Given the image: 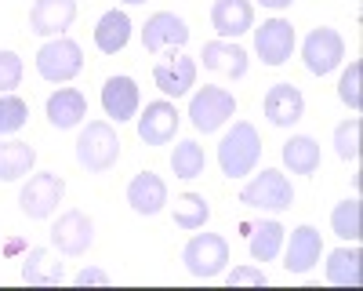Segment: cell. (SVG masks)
<instances>
[{
  "label": "cell",
  "mask_w": 363,
  "mask_h": 291,
  "mask_svg": "<svg viewBox=\"0 0 363 291\" xmlns=\"http://www.w3.org/2000/svg\"><path fill=\"white\" fill-rule=\"evenodd\" d=\"M124 4H145V0H124Z\"/></svg>",
  "instance_id": "38"
},
{
  "label": "cell",
  "mask_w": 363,
  "mask_h": 291,
  "mask_svg": "<svg viewBox=\"0 0 363 291\" xmlns=\"http://www.w3.org/2000/svg\"><path fill=\"white\" fill-rule=\"evenodd\" d=\"M182 266L200 280H215L225 273L229 266V241L218 233H196L189 237V244L182 248Z\"/></svg>",
  "instance_id": "4"
},
{
  "label": "cell",
  "mask_w": 363,
  "mask_h": 291,
  "mask_svg": "<svg viewBox=\"0 0 363 291\" xmlns=\"http://www.w3.org/2000/svg\"><path fill=\"white\" fill-rule=\"evenodd\" d=\"M142 44L145 51H174V48H186L189 44V22L174 15V11H157V15H149L145 26H142Z\"/></svg>",
  "instance_id": "10"
},
{
  "label": "cell",
  "mask_w": 363,
  "mask_h": 291,
  "mask_svg": "<svg viewBox=\"0 0 363 291\" xmlns=\"http://www.w3.org/2000/svg\"><path fill=\"white\" fill-rule=\"evenodd\" d=\"M77 18V0H37L29 8V29L37 37H62Z\"/></svg>",
  "instance_id": "14"
},
{
  "label": "cell",
  "mask_w": 363,
  "mask_h": 291,
  "mask_svg": "<svg viewBox=\"0 0 363 291\" xmlns=\"http://www.w3.org/2000/svg\"><path fill=\"white\" fill-rule=\"evenodd\" d=\"M342 58H345V40H342L338 29H330V26H316L313 33L301 40V62H306V70L313 77L335 73L342 66Z\"/></svg>",
  "instance_id": "6"
},
{
  "label": "cell",
  "mask_w": 363,
  "mask_h": 291,
  "mask_svg": "<svg viewBox=\"0 0 363 291\" xmlns=\"http://www.w3.org/2000/svg\"><path fill=\"white\" fill-rule=\"evenodd\" d=\"M323 273H327V284H338V287H359V248H338L330 251L327 262H323Z\"/></svg>",
  "instance_id": "27"
},
{
  "label": "cell",
  "mask_w": 363,
  "mask_h": 291,
  "mask_svg": "<svg viewBox=\"0 0 363 291\" xmlns=\"http://www.w3.org/2000/svg\"><path fill=\"white\" fill-rule=\"evenodd\" d=\"M233 113H236V99H233V92H225V87H211L207 84L189 99V121L203 135L218 131L225 121H233Z\"/></svg>",
  "instance_id": "8"
},
{
  "label": "cell",
  "mask_w": 363,
  "mask_h": 291,
  "mask_svg": "<svg viewBox=\"0 0 363 291\" xmlns=\"http://www.w3.org/2000/svg\"><path fill=\"white\" fill-rule=\"evenodd\" d=\"M211 219V204L203 193H182L174 197V226L178 229H203Z\"/></svg>",
  "instance_id": "29"
},
{
  "label": "cell",
  "mask_w": 363,
  "mask_h": 291,
  "mask_svg": "<svg viewBox=\"0 0 363 291\" xmlns=\"http://www.w3.org/2000/svg\"><path fill=\"white\" fill-rule=\"evenodd\" d=\"M84 70V51L77 40L69 37H51L40 51H37V73L51 84H66Z\"/></svg>",
  "instance_id": "7"
},
{
  "label": "cell",
  "mask_w": 363,
  "mask_h": 291,
  "mask_svg": "<svg viewBox=\"0 0 363 291\" xmlns=\"http://www.w3.org/2000/svg\"><path fill=\"white\" fill-rule=\"evenodd\" d=\"M280 157L294 175H316L320 171V142L313 135H291L284 142Z\"/></svg>",
  "instance_id": "25"
},
{
  "label": "cell",
  "mask_w": 363,
  "mask_h": 291,
  "mask_svg": "<svg viewBox=\"0 0 363 291\" xmlns=\"http://www.w3.org/2000/svg\"><path fill=\"white\" fill-rule=\"evenodd\" d=\"M200 58H203V70L222 73V77H229V80L247 77V66H251L247 51L240 48L236 40H222V37H218V40H207L203 51H200Z\"/></svg>",
  "instance_id": "17"
},
{
  "label": "cell",
  "mask_w": 363,
  "mask_h": 291,
  "mask_svg": "<svg viewBox=\"0 0 363 291\" xmlns=\"http://www.w3.org/2000/svg\"><path fill=\"white\" fill-rule=\"evenodd\" d=\"M262 157V135L255 131V124L236 121L222 142H218V168L225 179H244V175H255Z\"/></svg>",
  "instance_id": "1"
},
{
  "label": "cell",
  "mask_w": 363,
  "mask_h": 291,
  "mask_svg": "<svg viewBox=\"0 0 363 291\" xmlns=\"http://www.w3.org/2000/svg\"><path fill=\"white\" fill-rule=\"evenodd\" d=\"M335 153L342 160H356L359 157V116H349L335 128Z\"/></svg>",
  "instance_id": "32"
},
{
  "label": "cell",
  "mask_w": 363,
  "mask_h": 291,
  "mask_svg": "<svg viewBox=\"0 0 363 291\" xmlns=\"http://www.w3.org/2000/svg\"><path fill=\"white\" fill-rule=\"evenodd\" d=\"M33 164H37V150L29 142H15V138L0 142V182L26 179L33 171Z\"/></svg>",
  "instance_id": "24"
},
{
  "label": "cell",
  "mask_w": 363,
  "mask_h": 291,
  "mask_svg": "<svg viewBox=\"0 0 363 291\" xmlns=\"http://www.w3.org/2000/svg\"><path fill=\"white\" fill-rule=\"evenodd\" d=\"M262 109H265V121L272 128H291L301 121V113H306V99H301V92L294 84H272L265 99H262Z\"/></svg>",
  "instance_id": "13"
},
{
  "label": "cell",
  "mask_w": 363,
  "mask_h": 291,
  "mask_svg": "<svg viewBox=\"0 0 363 291\" xmlns=\"http://www.w3.org/2000/svg\"><path fill=\"white\" fill-rule=\"evenodd\" d=\"M262 8H269V11H284V8H291L294 0H258Z\"/></svg>",
  "instance_id": "37"
},
{
  "label": "cell",
  "mask_w": 363,
  "mask_h": 291,
  "mask_svg": "<svg viewBox=\"0 0 363 291\" xmlns=\"http://www.w3.org/2000/svg\"><path fill=\"white\" fill-rule=\"evenodd\" d=\"M338 99L356 113L359 109V62H349V70L342 73V80H338Z\"/></svg>",
  "instance_id": "34"
},
{
  "label": "cell",
  "mask_w": 363,
  "mask_h": 291,
  "mask_svg": "<svg viewBox=\"0 0 363 291\" xmlns=\"http://www.w3.org/2000/svg\"><path fill=\"white\" fill-rule=\"evenodd\" d=\"M138 121V138L145 146H167L174 142L178 135V109L171 99H157V102H149L142 116H135Z\"/></svg>",
  "instance_id": "12"
},
{
  "label": "cell",
  "mask_w": 363,
  "mask_h": 291,
  "mask_svg": "<svg viewBox=\"0 0 363 291\" xmlns=\"http://www.w3.org/2000/svg\"><path fill=\"white\" fill-rule=\"evenodd\" d=\"M138 102H142V95H138V84L131 77H109L102 84V109H106L109 121H116V124L135 121Z\"/></svg>",
  "instance_id": "18"
},
{
  "label": "cell",
  "mask_w": 363,
  "mask_h": 291,
  "mask_svg": "<svg viewBox=\"0 0 363 291\" xmlns=\"http://www.w3.org/2000/svg\"><path fill=\"white\" fill-rule=\"evenodd\" d=\"M51 244L69 255V258H80L87 255V248L95 244V222H91V215H84L80 208H69L55 219L51 226Z\"/></svg>",
  "instance_id": "9"
},
{
  "label": "cell",
  "mask_w": 363,
  "mask_h": 291,
  "mask_svg": "<svg viewBox=\"0 0 363 291\" xmlns=\"http://www.w3.org/2000/svg\"><path fill=\"white\" fill-rule=\"evenodd\" d=\"M84 116H87V99H84L80 87H58V92L48 99V121L58 131L77 128Z\"/></svg>",
  "instance_id": "21"
},
{
  "label": "cell",
  "mask_w": 363,
  "mask_h": 291,
  "mask_svg": "<svg viewBox=\"0 0 363 291\" xmlns=\"http://www.w3.org/2000/svg\"><path fill=\"white\" fill-rule=\"evenodd\" d=\"M128 40H131V18H128V11H116V8L106 11L99 18V26H95V48L102 55H116V51L128 48Z\"/></svg>",
  "instance_id": "23"
},
{
  "label": "cell",
  "mask_w": 363,
  "mask_h": 291,
  "mask_svg": "<svg viewBox=\"0 0 363 291\" xmlns=\"http://www.w3.org/2000/svg\"><path fill=\"white\" fill-rule=\"evenodd\" d=\"M120 160V138L109 121H91L77 138V164L91 175H102Z\"/></svg>",
  "instance_id": "2"
},
{
  "label": "cell",
  "mask_w": 363,
  "mask_h": 291,
  "mask_svg": "<svg viewBox=\"0 0 363 291\" xmlns=\"http://www.w3.org/2000/svg\"><path fill=\"white\" fill-rule=\"evenodd\" d=\"M73 284H77V287H106V284H113V277H109L102 266H84V270L73 277Z\"/></svg>",
  "instance_id": "36"
},
{
  "label": "cell",
  "mask_w": 363,
  "mask_h": 291,
  "mask_svg": "<svg viewBox=\"0 0 363 291\" xmlns=\"http://www.w3.org/2000/svg\"><path fill=\"white\" fill-rule=\"evenodd\" d=\"M62 280H66L62 262H51L48 248H29V255L22 258V284H29V287H55Z\"/></svg>",
  "instance_id": "22"
},
{
  "label": "cell",
  "mask_w": 363,
  "mask_h": 291,
  "mask_svg": "<svg viewBox=\"0 0 363 291\" xmlns=\"http://www.w3.org/2000/svg\"><path fill=\"white\" fill-rule=\"evenodd\" d=\"M240 204L258 212H287L294 204V186L280 168H262L255 179L240 190Z\"/></svg>",
  "instance_id": "3"
},
{
  "label": "cell",
  "mask_w": 363,
  "mask_h": 291,
  "mask_svg": "<svg viewBox=\"0 0 363 291\" xmlns=\"http://www.w3.org/2000/svg\"><path fill=\"white\" fill-rule=\"evenodd\" d=\"M255 51L265 66H284L294 55V26L287 18H269L255 29Z\"/></svg>",
  "instance_id": "11"
},
{
  "label": "cell",
  "mask_w": 363,
  "mask_h": 291,
  "mask_svg": "<svg viewBox=\"0 0 363 291\" xmlns=\"http://www.w3.org/2000/svg\"><path fill=\"white\" fill-rule=\"evenodd\" d=\"M323 255V241H320V229L316 226H298L291 229V241L284 251V270L287 273H309Z\"/></svg>",
  "instance_id": "19"
},
{
  "label": "cell",
  "mask_w": 363,
  "mask_h": 291,
  "mask_svg": "<svg viewBox=\"0 0 363 291\" xmlns=\"http://www.w3.org/2000/svg\"><path fill=\"white\" fill-rule=\"evenodd\" d=\"M211 26L222 40H236L247 29H255V8L251 0H215L211 4Z\"/></svg>",
  "instance_id": "20"
},
{
  "label": "cell",
  "mask_w": 363,
  "mask_h": 291,
  "mask_svg": "<svg viewBox=\"0 0 363 291\" xmlns=\"http://www.w3.org/2000/svg\"><path fill=\"white\" fill-rule=\"evenodd\" d=\"M225 284L229 287H262V284H269V277L262 266H233L225 273Z\"/></svg>",
  "instance_id": "35"
},
{
  "label": "cell",
  "mask_w": 363,
  "mask_h": 291,
  "mask_svg": "<svg viewBox=\"0 0 363 291\" xmlns=\"http://www.w3.org/2000/svg\"><path fill=\"white\" fill-rule=\"evenodd\" d=\"M207 168V153H203V146L196 138H182L174 146V153H171V171H174V179H200Z\"/></svg>",
  "instance_id": "28"
},
{
  "label": "cell",
  "mask_w": 363,
  "mask_h": 291,
  "mask_svg": "<svg viewBox=\"0 0 363 291\" xmlns=\"http://www.w3.org/2000/svg\"><path fill=\"white\" fill-rule=\"evenodd\" d=\"M153 80L167 99H182L196 87V62L189 55H171L153 66Z\"/></svg>",
  "instance_id": "16"
},
{
  "label": "cell",
  "mask_w": 363,
  "mask_h": 291,
  "mask_svg": "<svg viewBox=\"0 0 363 291\" xmlns=\"http://www.w3.org/2000/svg\"><path fill=\"white\" fill-rule=\"evenodd\" d=\"M22 84V58L15 51H0V95L15 92Z\"/></svg>",
  "instance_id": "33"
},
{
  "label": "cell",
  "mask_w": 363,
  "mask_h": 291,
  "mask_svg": "<svg viewBox=\"0 0 363 291\" xmlns=\"http://www.w3.org/2000/svg\"><path fill=\"white\" fill-rule=\"evenodd\" d=\"M330 229H335L342 241H349V244H356L363 237L359 233V200L356 197L335 204V212H330Z\"/></svg>",
  "instance_id": "30"
},
{
  "label": "cell",
  "mask_w": 363,
  "mask_h": 291,
  "mask_svg": "<svg viewBox=\"0 0 363 291\" xmlns=\"http://www.w3.org/2000/svg\"><path fill=\"white\" fill-rule=\"evenodd\" d=\"M284 226L277 222V219H265V222H258L255 229H251V241H247V251H251V258L258 262V266H265V262H272L280 251H284Z\"/></svg>",
  "instance_id": "26"
},
{
  "label": "cell",
  "mask_w": 363,
  "mask_h": 291,
  "mask_svg": "<svg viewBox=\"0 0 363 291\" xmlns=\"http://www.w3.org/2000/svg\"><path fill=\"white\" fill-rule=\"evenodd\" d=\"M26 121H29V106H26V99H18V95H0V135H15V131H22L26 128Z\"/></svg>",
  "instance_id": "31"
},
{
  "label": "cell",
  "mask_w": 363,
  "mask_h": 291,
  "mask_svg": "<svg viewBox=\"0 0 363 291\" xmlns=\"http://www.w3.org/2000/svg\"><path fill=\"white\" fill-rule=\"evenodd\" d=\"M128 204L135 215H145V219L160 215L167 208V182L157 171H138L128 182Z\"/></svg>",
  "instance_id": "15"
},
{
  "label": "cell",
  "mask_w": 363,
  "mask_h": 291,
  "mask_svg": "<svg viewBox=\"0 0 363 291\" xmlns=\"http://www.w3.org/2000/svg\"><path fill=\"white\" fill-rule=\"evenodd\" d=\"M66 197V179L62 175H55V171H37V175H29V182L22 186L18 193V208L26 219H51L58 212V204H62Z\"/></svg>",
  "instance_id": "5"
}]
</instances>
